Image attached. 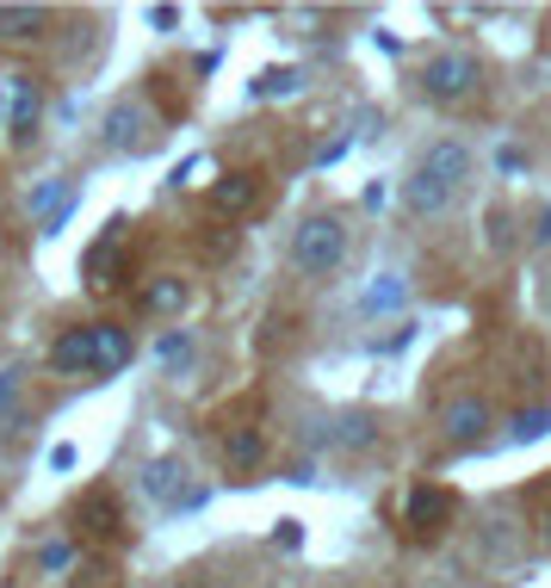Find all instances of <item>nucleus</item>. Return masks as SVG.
<instances>
[{"label":"nucleus","mask_w":551,"mask_h":588,"mask_svg":"<svg viewBox=\"0 0 551 588\" xmlns=\"http://www.w3.org/2000/svg\"><path fill=\"white\" fill-rule=\"evenodd\" d=\"M465 180H471V149H465V143H434V149L415 161L410 186H403V204H410L415 217H441Z\"/></svg>","instance_id":"f257e3e1"},{"label":"nucleus","mask_w":551,"mask_h":588,"mask_svg":"<svg viewBox=\"0 0 551 588\" xmlns=\"http://www.w3.org/2000/svg\"><path fill=\"white\" fill-rule=\"evenodd\" d=\"M341 261H347V223L341 217L316 211V217H304L298 230H292V266H298V273L322 279V273H335Z\"/></svg>","instance_id":"f03ea898"},{"label":"nucleus","mask_w":551,"mask_h":588,"mask_svg":"<svg viewBox=\"0 0 551 588\" xmlns=\"http://www.w3.org/2000/svg\"><path fill=\"white\" fill-rule=\"evenodd\" d=\"M471 87H477L471 56H434L427 62V93H434V99H465Z\"/></svg>","instance_id":"7ed1b4c3"},{"label":"nucleus","mask_w":551,"mask_h":588,"mask_svg":"<svg viewBox=\"0 0 551 588\" xmlns=\"http://www.w3.org/2000/svg\"><path fill=\"white\" fill-rule=\"evenodd\" d=\"M484 428H489V409L477 397H458V402H446L441 409V433L453 440V447H471V440H484Z\"/></svg>","instance_id":"20e7f679"},{"label":"nucleus","mask_w":551,"mask_h":588,"mask_svg":"<svg viewBox=\"0 0 551 588\" xmlns=\"http://www.w3.org/2000/svg\"><path fill=\"white\" fill-rule=\"evenodd\" d=\"M50 366L56 371H99V328H68L50 347Z\"/></svg>","instance_id":"39448f33"},{"label":"nucleus","mask_w":551,"mask_h":588,"mask_svg":"<svg viewBox=\"0 0 551 588\" xmlns=\"http://www.w3.org/2000/svg\"><path fill=\"white\" fill-rule=\"evenodd\" d=\"M106 143H112V149H142V143H149V118H142L130 99H125V106H112L106 112Z\"/></svg>","instance_id":"423d86ee"},{"label":"nucleus","mask_w":551,"mask_h":588,"mask_svg":"<svg viewBox=\"0 0 551 588\" xmlns=\"http://www.w3.org/2000/svg\"><path fill=\"white\" fill-rule=\"evenodd\" d=\"M87 279H94V285H118V279H125V261H118V223H112L106 242L87 254Z\"/></svg>","instance_id":"0eeeda50"},{"label":"nucleus","mask_w":551,"mask_h":588,"mask_svg":"<svg viewBox=\"0 0 551 588\" xmlns=\"http://www.w3.org/2000/svg\"><path fill=\"white\" fill-rule=\"evenodd\" d=\"M261 459H267V440H261L254 428H242V433L223 440V464H230V471H254Z\"/></svg>","instance_id":"6e6552de"},{"label":"nucleus","mask_w":551,"mask_h":588,"mask_svg":"<svg viewBox=\"0 0 551 588\" xmlns=\"http://www.w3.org/2000/svg\"><path fill=\"white\" fill-rule=\"evenodd\" d=\"M50 25V7H0V38H38Z\"/></svg>","instance_id":"1a4fd4ad"},{"label":"nucleus","mask_w":551,"mask_h":588,"mask_svg":"<svg viewBox=\"0 0 551 588\" xmlns=\"http://www.w3.org/2000/svg\"><path fill=\"white\" fill-rule=\"evenodd\" d=\"M187 279H156V285H149V292H142V309H149V316H173V309H187Z\"/></svg>","instance_id":"9d476101"},{"label":"nucleus","mask_w":551,"mask_h":588,"mask_svg":"<svg viewBox=\"0 0 551 588\" xmlns=\"http://www.w3.org/2000/svg\"><path fill=\"white\" fill-rule=\"evenodd\" d=\"M142 490H149V495H161V502H187V495H180V464H173V459L142 464Z\"/></svg>","instance_id":"9b49d317"},{"label":"nucleus","mask_w":551,"mask_h":588,"mask_svg":"<svg viewBox=\"0 0 551 588\" xmlns=\"http://www.w3.org/2000/svg\"><path fill=\"white\" fill-rule=\"evenodd\" d=\"M446 508H453V502H446L441 490H415V495H410V526H422V533H434V526L446 521Z\"/></svg>","instance_id":"f8f14e48"},{"label":"nucleus","mask_w":551,"mask_h":588,"mask_svg":"<svg viewBox=\"0 0 551 588\" xmlns=\"http://www.w3.org/2000/svg\"><path fill=\"white\" fill-rule=\"evenodd\" d=\"M211 199H218V211H248V204H254V180H248V174H223V180L211 186Z\"/></svg>","instance_id":"ddd939ff"},{"label":"nucleus","mask_w":551,"mask_h":588,"mask_svg":"<svg viewBox=\"0 0 551 588\" xmlns=\"http://www.w3.org/2000/svg\"><path fill=\"white\" fill-rule=\"evenodd\" d=\"M38 137V87L19 81V99H13V143H32Z\"/></svg>","instance_id":"4468645a"},{"label":"nucleus","mask_w":551,"mask_h":588,"mask_svg":"<svg viewBox=\"0 0 551 588\" xmlns=\"http://www.w3.org/2000/svg\"><path fill=\"white\" fill-rule=\"evenodd\" d=\"M63 211H68V192H63L56 180L38 186V192H32V217L44 223V230H50V223H63Z\"/></svg>","instance_id":"2eb2a0df"},{"label":"nucleus","mask_w":551,"mask_h":588,"mask_svg":"<svg viewBox=\"0 0 551 588\" xmlns=\"http://www.w3.org/2000/svg\"><path fill=\"white\" fill-rule=\"evenodd\" d=\"M130 359V340L125 328H99V371H118Z\"/></svg>","instance_id":"dca6fc26"},{"label":"nucleus","mask_w":551,"mask_h":588,"mask_svg":"<svg viewBox=\"0 0 551 588\" xmlns=\"http://www.w3.org/2000/svg\"><path fill=\"white\" fill-rule=\"evenodd\" d=\"M539 433H551V409H527V416H515V440H539Z\"/></svg>","instance_id":"f3484780"},{"label":"nucleus","mask_w":551,"mask_h":588,"mask_svg":"<svg viewBox=\"0 0 551 588\" xmlns=\"http://www.w3.org/2000/svg\"><path fill=\"white\" fill-rule=\"evenodd\" d=\"M38 564H44V570H68V564H75V545H68V539H50L44 552H38Z\"/></svg>","instance_id":"a211bd4d"},{"label":"nucleus","mask_w":551,"mask_h":588,"mask_svg":"<svg viewBox=\"0 0 551 588\" xmlns=\"http://www.w3.org/2000/svg\"><path fill=\"white\" fill-rule=\"evenodd\" d=\"M156 354H161V359H168V366H180V359H187V354H192V340H187V335H180V328H173V335H161V340H156Z\"/></svg>","instance_id":"6ab92c4d"},{"label":"nucleus","mask_w":551,"mask_h":588,"mask_svg":"<svg viewBox=\"0 0 551 588\" xmlns=\"http://www.w3.org/2000/svg\"><path fill=\"white\" fill-rule=\"evenodd\" d=\"M341 440H347V447H372V428H365V416H347V421H341Z\"/></svg>","instance_id":"aec40b11"},{"label":"nucleus","mask_w":551,"mask_h":588,"mask_svg":"<svg viewBox=\"0 0 551 588\" xmlns=\"http://www.w3.org/2000/svg\"><path fill=\"white\" fill-rule=\"evenodd\" d=\"M396 297H403V285H396V279H384V285H372V297H365V304L384 309V304H396Z\"/></svg>","instance_id":"412c9836"},{"label":"nucleus","mask_w":551,"mask_h":588,"mask_svg":"<svg viewBox=\"0 0 551 588\" xmlns=\"http://www.w3.org/2000/svg\"><path fill=\"white\" fill-rule=\"evenodd\" d=\"M285 87H298V75H285V69H273V75H261V93H285Z\"/></svg>","instance_id":"4be33fe9"},{"label":"nucleus","mask_w":551,"mask_h":588,"mask_svg":"<svg viewBox=\"0 0 551 588\" xmlns=\"http://www.w3.org/2000/svg\"><path fill=\"white\" fill-rule=\"evenodd\" d=\"M199 174H205V161H180V174H173V186H192V180H199Z\"/></svg>","instance_id":"5701e85b"},{"label":"nucleus","mask_w":551,"mask_h":588,"mask_svg":"<svg viewBox=\"0 0 551 588\" xmlns=\"http://www.w3.org/2000/svg\"><path fill=\"white\" fill-rule=\"evenodd\" d=\"M13 397V371H0V402Z\"/></svg>","instance_id":"b1692460"},{"label":"nucleus","mask_w":551,"mask_h":588,"mask_svg":"<svg viewBox=\"0 0 551 588\" xmlns=\"http://www.w3.org/2000/svg\"><path fill=\"white\" fill-rule=\"evenodd\" d=\"M539 242H551V211H545V217H539Z\"/></svg>","instance_id":"393cba45"},{"label":"nucleus","mask_w":551,"mask_h":588,"mask_svg":"<svg viewBox=\"0 0 551 588\" xmlns=\"http://www.w3.org/2000/svg\"><path fill=\"white\" fill-rule=\"evenodd\" d=\"M545 545H551V514H545Z\"/></svg>","instance_id":"a878e982"},{"label":"nucleus","mask_w":551,"mask_h":588,"mask_svg":"<svg viewBox=\"0 0 551 588\" xmlns=\"http://www.w3.org/2000/svg\"><path fill=\"white\" fill-rule=\"evenodd\" d=\"M192 588H218V582H192Z\"/></svg>","instance_id":"bb28decb"}]
</instances>
